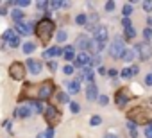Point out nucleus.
Masks as SVG:
<instances>
[{"label":"nucleus","mask_w":152,"mask_h":138,"mask_svg":"<svg viewBox=\"0 0 152 138\" xmlns=\"http://www.w3.org/2000/svg\"><path fill=\"white\" fill-rule=\"evenodd\" d=\"M90 124H91L93 127H95V126H100V124H102V118H100L99 115H93V117L90 118Z\"/></svg>","instance_id":"e433bc0d"},{"label":"nucleus","mask_w":152,"mask_h":138,"mask_svg":"<svg viewBox=\"0 0 152 138\" xmlns=\"http://www.w3.org/2000/svg\"><path fill=\"white\" fill-rule=\"evenodd\" d=\"M90 38L86 36V34H81V36H77V47L81 48V52H88V48H90Z\"/></svg>","instance_id":"dca6fc26"},{"label":"nucleus","mask_w":152,"mask_h":138,"mask_svg":"<svg viewBox=\"0 0 152 138\" xmlns=\"http://www.w3.org/2000/svg\"><path fill=\"white\" fill-rule=\"evenodd\" d=\"M122 15H124V18H129V16L132 15V4H124V7H122Z\"/></svg>","instance_id":"393cba45"},{"label":"nucleus","mask_w":152,"mask_h":138,"mask_svg":"<svg viewBox=\"0 0 152 138\" xmlns=\"http://www.w3.org/2000/svg\"><path fill=\"white\" fill-rule=\"evenodd\" d=\"M25 74H27V68L23 66V63L15 61V63L9 65V76H11V79H15V81H23V79H25Z\"/></svg>","instance_id":"0eeeda50"},{"label":"nucleus","mask_w":152,"mask_h":138,"mask_svg":"<svg viewBox=\"0 0 152 138\" xmlns=\"http://www.w3.org/2000/svg\"><path fill=\"white\" fill-rule=\"evenodd\" d=\"M7 15V9L6 7H0V16H6Z\"/></svg>","instance_id":"603ef678"},{"label":"nucleus","mask_w":152,"mask_h":138,"mask_svg":"<svg viewBox=\"0 0 152 138\" xmlns=\"http://www.w3.org/2000/svg\"><path fill=\"white\" fill-rule=\"evenodd\" d=\"M29 106H31L32 113H43V111H45V109H43V104H41L39 101H32V102H31Z\"/></svg>","instance_id":"b1692460"},{"label":"nucleus","mask_w":152,"mask_h":138,"mask_svg":"<svg viewBox=\"0 0 152 138\" xmlns=\"http://www.w3.org/2000/svg\"><path fill=\"white\" fill-rule=\"evenodd\" d=\"M131 99H134V95L131 93V90H129L127 86H125V88H118L116 93H115V104H116V108H120V109H124V108L129 104Z\"/></svg>","instance_id":"39448f33"},{"label":"nucleus","mask_w":152,"mask_h":138,"mask_svg":"<svg viewBox=\"0 0 152 138\" xmlns=\"http://www.w3.org/2000/svg\"><path fill=\"white\" fill-rule=\"evenodd\" d=\"M68 106H70V111H72V113H75V115H77V113L81 111V106H79L77 102H73V101H72V102H70Z\"/></svg>","instance_id":"c9c22d12"},{"label":"nucleus","mask_w":152,"mask_h":138,"mask_svg":"<svg viewBox=\"0 0 152 138\" xmlns=\"http://www.w3.org/2000/svg\"><path fill=\"white\" fill-rule=\"evenodd\" d=\"M61 4H63V2H57V0H54V2H48V11H47V13L59 9V7H61Z\"/></svg>","instance_id":"473e14b6"},{"label":"nucleus","mask_w":152,"mask_h":138,"mask_svg":"<svg viewBox=\"0 0 152 138\" xmlns=\"http://www.w3.org/2000/svg\"><path fill=\"white\" fill-rule=\"evenodd\" d=\"M11 18H13L16 23L23 22V11H22V9H13V11H11Z\"/></svg>","instance_id":"412c9836"},{"label":"nucleus","mask_w":152,"mask_h":138,"mask_svg":"<svg viewBox=\"0 0 152 138\" xmlns=\"http://www.w3.org/2000/svg\"><path fill=\"white\" fill-rule=\"evenodd\" d=\"M43 117H45V122L48 124V127L50 129H54L59 122H61V111L57 109V106H54V104H48L47 108H45V111H43Z\"/></svg>","instance_id":"20e7f679"},{"label":"nucleus","mask_w":152,"mask_h":138,"mask_svg":"<svg viewBox=\"0 0 152 138\" xmlns=\"http://www.w3.org/2000/svg\"><path fill=\"white\" fill-rule=\"evenodd\" d=\"M66 90H68V93L75 95V93H79V92H81V86H79L77 81H68V83H66Z\"/></svg>","instance_id":"6ab92c4d"},{"label":"nucleus","mask_w":152,"mask_h":138,"mask_svg":"<svg viewBox=\"0 0 152 138\" xmlns=\"http://www.w3.org/2000/svg\"><path fill=\"white\" fill-rule=\"evenodd\" d=\"M91 57H93V56H90V52H79L77 56H75V66H81V68L90 66Z\"/></svg>","instance_id":"f8f14e48"},{"label":"nucleus","mask_w":152,"mask_h":138,"mask_svg":"<svg viewBox=\"0 0 152 138\" xmlns=\"http://www.w3.org/2000/svg\"><path fill=\"white\" fill-rule=\"evenodd\" d=\"M120 76H122L124 79H131V77H134V74H132V66H127V68H124V70L120 72Z\"/></svg>","instance_id":"a878e982"},{"label":"nucleus","mask_w":152,"mask_h":138,"mask_svg":"<svg viewBox=\"0 0 152 138\" xmlns=\"http://www.w3.org/2000/svg\"><path fill=\"white\" fill-rule=\"evenodd\" d=\"M75 48H73V45H66V48L63 50V57L66 59V61H73L75 59Z\"/></svg>","instance_id":"a211bd4d"},{"label":"nucleus","mask_w":152,"mask_h":138,"mask_svg":"<svg viewBox=\"0 0 152 138\" xmlns=\"http://www.w3.org/2000/svg\"><path fill=\"white\" fill-rule=\"evenodd\" d=\"M56 93V83L52 79H45L43 83H39L38 86V101H50L52 95Z\"/></svg>","instance_id":"7ed1b4c3"},{"label":"nucleus","mask_w":152,"mask_h":138,"mask_svg":"<svg viewBox=\"0 0 152 138\" xmlns=\"http://www.w3.org/2000/svg\"><path fill=\"white\" fill-rule=\"evenodd\" d=\"M54 134H56V131L48 127L47 131H43V133H38V138H54Z\"/></svg>","instance_id":"cd10ccee"},{"label":"nucleus","mask_w":152,"mask_h":138,"mask_svg":"<svg viewBox=\"0 0 152 138\" xmlns=\"http://www.w3.org/2000/svg\"><path fill=\"white\" fill-rule=\"evenodd\" d=\"M86 99H88L90 102L99 101V86H97L95 83H90V84H88V88H86Z\"/></svg>","instance_id":"ddd939ff"},{"label":"nucleus","mask_w":152,"mask_h":138,"mask_svg":"<svg viewBox=\"0 0 152 138\" xmlns=\"http://www.w3.org/2000/svg\"><path fill=\"white\" fill-rule=\"evenodd\" d=\"M57 56H63V50H61V47H57V45H54L52 48H47L45 52H43V57L45 59H54V57H57Z\"/></svg>","instance_id":"2eb2a0df"},{"label":"nucleus","mask_w":152,"mask_h":138,"mask_svg":"<svg viewBox=\"0 0 152 138\" xmlns=\"http://www.w3.org/2000/svg\"><path fill=\"white\" fill-rule=\"evenodd\" d=\"M125 126H127V129H129V131H136V127H138L136 124H132V122H129V120H127V124H125Z\"/></svg>","instance_id":"de8ad7c7"},{"label":"nucleus","mask_w":152,"mask_h":138,"mask_svg":"<svg viewBox=\"0 0 152 138\" xmlns=\"http://www.w3.org/2000/svg\"><path fill=\"white\" fill-rule=\"evenodd\" d=\"M20 101H38V84L34 83H23L22 93H20Z\"/></svg>","instance_id":"423d86ee"},{"label":"nucleus","mask_w":152,"mask_h":138,"mask_svg":"<svg viewBox=\"0 0 152 138\" xmlns=\"http://www.w3.org/2000/svg\"><path fill=\"white\" fill-rule=\"evenodd\" d=\"M124 31H125V38H127V40H132V38L136 36L134 27H127V29H124Z\"/></svg>","instance_id":"72a5a7b5"},{"label":"nucleus","mask_w":152,"mask_h":138,"mask_svg":"<svg viewBox=\"0 0 152 138\" xmlns=\"http://www.w3.org/2000/svg\"><path fill=\"white\" fill-rule=\"evenodd\" d=\"M122 27H124V29H127V27H132L131 20H129V18H124V16H122Z\"/></svg>","instance_id":"a19ab883"},{"label":"nucleus","mask_w":152,"mask_h":138,"mask_svg":"<svg viewBox=\"0 0 152 138\" xmlns=\"http://www.w3.org/2000/svg\"><path fill=\"white\" fill-rule=\"evenodd\" d=\"M134 57H136V48H125L124 54H122V59H124L125 63H131Z\"/></svg>","instance_id":"aec40b11"},{"label":"nucleus","mask_w":152,"mask_h":138,"mask_svg":"<svg viewBox=\"0 0 152 138\" xmlns=\"http://www.w3.org/2000/svg\"><path fill=\"white\" fill-rule=\"evenodd\" d=\"M143 38H145V41H147V43H148V41H152V29H150V27L143 29Z\"/></svg>","instance_id":"f704fd0d"},{"label":"nucleus","mask_w":152,"mask_h":138,"mask_svg":"<svg viewBox=\"0 0 152 138\" xmlns=\"http://www.w3.org/2000/svg\"><path fill=\"white\" fill-rule=\"evenodd\" d=\"M125 41L122 40V36H116L115 38V41L109 45V56L113 57V59H120L122 57V54H124V50H125V45H124Z\"/></svg>","instance_id":"6e6552de"},{"label":"nucleus","mask_w":152,"mask_h":138,"mask_svg":"<svg viewBox=\"0 0 152 138\" xmlns=\"http://www.w3.org/2000/svg\"><path fill=\"white\" fill-rule=\"evenodd\" d=\"M145 136H147V138H152V126H148V127L145 129Z\"/></svg>","instance_id":"09e8293b"},{"label":"nucleus","mask_w":152,"mask_h":138,"mask_svg":"<svg viewBox=\"0 0 152 138\" xmlns=\"http://www.w3.org/2000/svg\"><path fill=\"white\" fill-rule=\"evenodd\" d=\"M134 48H136V54L140 56L141 61H148V59H150V56H152V47H150V43L141 41V43H138V47H134Z\"/></svg>","instance_id":"1a4fd4ad"},{"label":"nucleus","mask_w":152,"mask_h":138,"mask_svg":"<svg viewBox=\"0 0 152 138\" xmlns=\"http://www.w3.org/2000/svg\"><path fill=\"white\" fill-rule=\"evenodd\" d=\"M25 68H27L31 74L38 76V74L43 70V63H41V61H38V59H34V57H29V59L25 61Z\"/></svg>","instance_id":"9b49d317"},{"label":"nucleus","mask_w":152,"mask_h":138,"mask_svg":"<svg viewBox=\"0 0 152 138\" xmlns=\"http://www.w3.org/2000/svg\"><path fill=\"white\" fill-rule=\"evenodd\" d=\"M66 38H68L66 31H57V34H56V40H57V43H64V41H66Z\"/></svg>","instance_id":"c85d7f7f"},{"label":"nucleus","mask_w":152,"mask_h":138,"mask_svg":"<svg viewBox=\"0 0 152 138\" xmlns=\"http://www.w3.org/2000/svg\"><path fill=\"white\" fill-rule=\"evenodd\" d=\"M147 23H148V25H152V16H148V18H147Z\"/></svg>","instance_id":"6e6d98bb"},{"label":"nucleus","mask_w":152,"mask_h":138,"mask_svg":"<svg viewBox=\"0 0 152 138\" xmlns=\"http://www.w3.org/2000/svg\"><path fill=\"white\" fill-rule=\"evenodd\" d=\"M104 7H106V11H107V13H111V11L115 9V2H113V0H111V2H106V6H104Z\"/></svg>","instance_id":"37998d69"},{"label":"nucleus","mask_w":152,"mask_h":138,"mask_svg":"<svg viewBox=\"0 0 152 138\" xmlns=\"http://www.w3.org/2000/svg\"><path fill=\"white\" fill-rule=\"evenodd\" d=\"M127 120L136 124V126H150L152 124V109L145 104H140V106H134L127 111Z\"/></svg>","instance_id":"f03ea898"},{"label":"nucleus","mask_w":152,"mask_h":138,"mask_svg":"<svg viewBox=\"0 0 152 138\" xmlns=\"http://www.w3.org/2000/svg\"><path fill=\"white\" fill-rule=\"evenodd\" d=\"M86 22H88V16L84 15V13H81V15H77V16H75V23H77V25H86Z\"/></svg>","instance_id":"bb28decb"},{"label":"nucleus","mask_w":152,"mask_h":138,"mask_svg":"<svg viewBox=\"0 0 152 138\" xmlns=\"http://www.w3.org/2000/svg\"><path fill=\"white\" fill-rule=\"evenodd\" d=\"M143 9H145L147 13H150V11H152V2H143Z\"/></svg>","instance_id":"c03bdc74"},{"label":"nucleus","mask_w":152,"mask_h":138,"mask_svg":"<svg viewBox=\"0 0 152 138\" xmlns=\"http://www.w3.org/2000/svg\"><path fill=\"white\" fill-rule=\"evenodd\" d=\"M22 50H23V54H32V52L36 50V43H32V41H25V43L22 45Z\"/></svg>","instance_id":"4be33fe9"},{"label":"nucleus","mask_w":152,"mask_h":138,"mask_svg":"<svg viewBox=\"0 0 152 138\" xmlns=\"http://www.w3.org/2000/svg\"><path fill=\"white\" fill-rule=\"evenodd\" d=\"M129 134H131V138H138V129L136 131H129Z\"/></svg>","instance_id":"3c124183"},{"label":"nucleus","mask_w":152,"mask_h":138,"mask_svg":"<svg viewBox=\"0 0 152 138\" xmlns=\"http://www.w3.org/2000/svg\"><path fill=\"white\" fill-rule=\"evenodd\" d=\"M104 138H118V136H116V134H113V133H107Z\"/></svg>","instance_id":"864d4df0"},{"label":"nucleus","mask_w":152,"mask_h":138,"mask_svg":"<svg viewBox=\"0 0 152 138\" xmlns=\"http://www.w3.org/2000/svg\"><path fill=\"white\" fill-rule=\"evenodd\" d=\"M93 40L104 48V45H106V41H107V29H106L104 25H97L95 31H93Z\"/></svg>","instance_id":"9d476101"},{"label":"nucleus","mask_w":152,"mask_h":138,"mask_svg":"<svg viewBox=\"0 0 152 138\" xmlns=\"http://www.w3.org/2000/svg\"><path fill=\"white\" fill-rule=\"evenodd\" d=\"M7 45H9L11 48H16V47H20V36H15V38H11V40L7 41Z\"/></svg>","instance_id":"2f4dec72"},{"label":"nucleus","mask_w":152,"mask_h":138,"mask_svg":"<svg viewBox=\"0 0 152 138\" xmlns=\"http://www.w3.org/2000/svg\"><path fill=\"white\" fill-rule=\"evenodd\" d=\"M145 84L147 86H152V74H147L145 76Z\"/></svg>","instance_id":"a18cd8bd"},{"label":"nucleus","mask_w":152,"mask_h":138,"mask_svg":"<svg viewBox=\"0 0 152 138\" xmlns=\"http://www.w3.org/2000/svg\"><path fill=\"white\" fill-rule=\"evenodd\" d=\"M99 104L100 106H107L109 104V97L107 95H99Z\"/></svg>","instance_id":"ea45409f"},{"label":"nucleus","mask_w":152,"mask_h":138,"mask_svg":"<svg viewBox=\"0 0 152 138\" xmlns=\"http://www.w3.org/2000/svg\"><path fill=\"white\" fill-rule=\"evenodd\" d=\"M56 99H57L59 104H66V102L70 104V102H72L70 97H68V93H64V92H57V93H56Z\"/></svg>","instance_id":"5701e85b"},{"label":"nucleus","mask_w":152,"mask_h":138,"mask_svg":"<svg viewBox=\"0 0 152 138\" xmlns=\"http://www.w3.org/2000/svg\"><path fill=\"white\" fill-rule=\"evenodd\" d=\"M47 66H48V70H50V72H56L59 65H57V61H56V59H50V61L47 63Z\"/></svg>","instance_id":"4c0bfd02"},{"label":"nucleus","mask_w":152,"mask_h":138,"mask_svg":"<svg viewBox=\"0 0 152 138\" xmlns=\"http://www.w3.org/2000/svg\"><path fill=\"white\" fill-rule=\"evenodd\" d=\"M16 32L22 34V36H29V34H32V32H34L32 23H27V22H20V23H16Z\"/></svg>","instance_id":"4468645a"},{"label":"nucleus","mask_w":152,"mask_h":138,"mask_svg":"<svg viewBox=\"0 0 152 138\" xmlns=\"http://www.w3.org/2000/svg\"><path fill=\"white\" fill-rule=\"evenodd\" d=\"M16 36V32H15V29H7V31H4V34H2V38L6 40V41H9L11 38H15Z\"/></svg>","instance_id":"c756f323"},{"label":"nucleus","mask_w":152,"mask_h":138,"mask_svg":"<svg viewBox=\"0 0 152 138\" xmlns=\"http://www.w3.org/2000/svg\"><path fill=\"white\" fill-rule=\"evenodd\" d=\"M34 34H36L38 41H39L41 45H48L50 40H52V36L56 34V22H54L50 16L41 18V20L36 23V27H34Z\"/></svg>","instance_id":"f257e3e1"},{"label":"nucleus","mask_w":152,"mask_h":138,"mask_svg":"<svg viewBox=\"0 0 152 138\" xmlns=\"http://www.w3.org/2000/svg\"><path fill=\"white\" fill-rule=\"evenodd\" d=\"M99 74H100V76H107V68H104V66H99Z\"/></svg>","instance_id":"8fccbe9b"},{"label":"nucleus","mask_w":152,"mask_h":138,"mask_svg":"<svg viewBox=\"0 0 152 138\" xmlns=\"http://www.w3.org/2000/svg\"><path fill=\"white\" fill-rule=\"evenodd\" d=\"M100 63H102V57H100V54H95L93 57H91V63H90V66L93 68V66H100Z\"/></svg>","instance_id":"7c9ffc66"},{"label":"nucleus","mask_w":152,"mask_h":138,"mask_svg":"<svg viewBox=\"0 0 152 138\" xmlns=\"http://www.w3.org/2000/svg\"><path fill=\"white\" fill-rule=\"evenodd\" d=\"M107 76H109V77H116V76H118V70H116V68H109Z\"/></svg>","instance_id":"49530a36"},{"label":"nucleus","mask_w":152,"mask_h":138,"mask_svg":"<svg viewBox=\"0 0 152 138\" xmlns=\"http://www.w3.org/2000/svg\"><path fill=\"white\" fill-rule=\"evenodd\" d=\"M15 115H16V117H20V118H29V117L32 115V109H31V106H29V104H25V106H20V108L15 111Z\"/></svg>","instance_id":"f3484780"},{"label":"nucleus","mask_w":152,"mask_h":138,"mask_svg":"<svg viewBox=\"0 0 152 138\" xmlns=\"http://www.w3.org/2000/svg\"><path fill=\"white\" fill-rule=\"evenodd\" d=\"M63 74H64V76H72V74H73V66H72V65H64V66H63Z\"/></svg>","instance_id":"58836bf2"},{"label":"nucleus","mask_w":152,"mask_h":138,"mask_svg":"<svg viewBox=\"0 0 152 138\" xmlns=\"http://www.w3.org/2000/svg\"><path fill=\"white\" fill-rule=\"evenodd\" d=\"M36 7L43 11V9H47V7H48V2H45V0H41V2H38V4H36Z\"/></svg>","instance_id":"79ce46f5"},{"label":"nucleus","mask_w":152,"mask_h":138,"mask_svg":"<svg viewBox=\"0 0 152 138\" xmlns=\"http://www.w3.org/2000/svg\"><path fill=\"white\" fill-rule=\"evenodd\" d=\"M132 74H134V76L140 74V68H138V66H132Z\"/></svg>","instance_id":"5fc2aeb1"}]
</instances>
